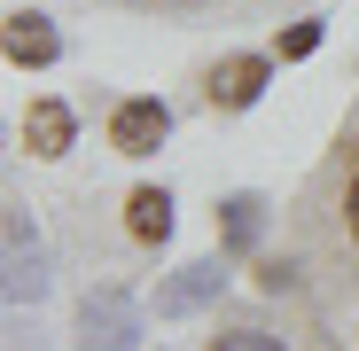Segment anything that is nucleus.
Here are the masks:
<instances>
[{
	"label": "nucleus",
	"mask_w": 359,
	"mask_h": 351,
	"mask_svg": "<svg viewBox=\"0 0 359 351\" xmlns=\"http://www.w3.org/2000/svg\"><path fill=\"white\" fill-rule=\"evenodd\" d=\"M344 226H351V242H359V180L344 188Z\"/></svg>",
	"instance_id": "f8f14e48"
},
{
	"label": "nucleus",
	"mask_w": 359,
	"mask_h": 351,
	"mask_svg": "<svg viewBox=\"0 0 359 351\" xmlns=\"http://www.w3.org/2000/svg\"><path fill=\"white\" fill-rule=\"evenodd\" d=\"M0 47H8V63H16V71H47L55 55H63V39H55V24H47V16H32V8H16V16H8V32H0Z\"/></svg>",
	"instance_id": "7ed1b4c3"
},
{
	"label": "nucleus",
	"mask_w": 359,
	"mask_h": 351,
	"mask_svg": "<svg viewBox=\"0 0 359 351\" xmlns=\"http://www.w3.org/2000/svg\"><path fill=\"white\" fill-rule=\"evenodd\" d=\"M126 234H133V242H164V234H172V195L164 188H133L126 195Z\"/></svg>",
	"instance_id": "39448f33"
},
{
	"label": "nucleus",
	"mask_w": 359,
	"mask_h": 351,
	"mask_svg": "<svg viewBox=\"0 0 359 351\" xmlns=\"http://www.w3.org/2000/svg\"><path fill=\"white\" fill-rule=\"evenodd\" d=\"M313 47H320V16H305V24H289V32L273 39V55H281V63H305Z\"/></svg>",
	"instance_id": "6e6552de"
},
{
	"label": "nucleus",
	"mask_w": 359,
	"mask_h": 351,
	"mask_svg": "<svg viewBox=\"0 0 359 351\" xmlns=\"http://www.w3.org/2000/svg\"><path fill=\"white\" fill-rule=\"evenodd\" d=\"M164 133H172V109H164L156 94H133V102L109 109V149H117V156H156Z\"/></svg>",
	"instance_id": "f257e3e1"
},
{
	"label": "nucleus",
	"mask_w": 359,
	"mask_h": 351,
	"mask_svg": "<svg viewBox=\"0 0 359 351\" xmlns=\"http://www.w3.org/2000/svg\"><path fill=\"white\" fill-rule=\"evenodd\" d=\"M203 351H289V343L281 336H258V328H219Z\"/></svg>",
	"instance_id": "1a4fd4ad"
},
{
	"label": "nucleus",
	"mask_w": 359,
	"mask_h": 351,
	"mask_svg": "<svg viewBox=\"0 0 359 351\" xmlns=\"http://www.w3.org/2000/svg\"><path fill=\"white\" fill-rule=\"evenodd\" d=\"M71 133H79L71 102H32V109H24V149H32V156H63Z\"/></svg>",
	"instance_id": "20e7f679"
},
{
	"label": "nucleus",
	"mask_w": 359,
	"mask_h": 351,
	"mask_svg": "<svg viewBox=\"0 0 359 351\" xmlns=\"http://www.w3.org/2000/svg\"><path fill=\"white\" fill-rule=\"evenodd\" d=\"M258 289H266V297H281V289H297V266H289V258H266V266H258Z\"/></svg>",
	"instance_id": "9b49d317"
},
{
	"label": "nucleus",
	"mask_w": 359,
	"mask_h": 351,
	"mask_svg": "<svg viewBox=\"0 0 359 351\" xmlns=\"http://www.w3.org/2000/svg\"><path fill=\"white\" fill-rule=\"evenodd\" d=\"M203 289H219V266H188V281H172L156 305H164V312H188V305L203 297Z\"/></svg>",
	"instance_id": "0eeeda50"
},
{
	"label": "nucleus",
	"mask_w": 359,
	"mask_h": 351,
	"mask_svg": "<svg viewBox=\"0 0 359 351\" xmlns=\"http://www.w3.org/2000/svg\"><path fill=\"white\" fill-rule=\"evenodd\" d=\"M273 78V55H226V63L211 71V109H250Z\"/></svg>",
	"instance_id": "f03ea898"
},
{
	"label": "nucleus",
	"mask_w": 359,
	"mask_h": 351,
	"mask_svg": "<svg viewBox=\"0 0 359 351\" xmlns=\"http://www.w3.org/2000/svg\"><path fill=\"white\" fill-rule=\"evenodd\" d=\"M133 336H126V305L117 297H102V305H86V351H126Z\"/></svg>",
	"instance_id": "423d86ee"
},
{
	"label": "nucleus",
	"mask_w": 359,
	"mask_h": 351,
	"mask_svg": "<svg viewBox=\"0 0 359 351\" xmlns=\"http://www.w3.org/2000/svg\"><path fill=\"white\" fill-rule=\"evenodd\" d=\"M226 242H258V195H234L226 203Z\"/></svg>",
	"instance_id": "9d476101"
}]
</instances>
